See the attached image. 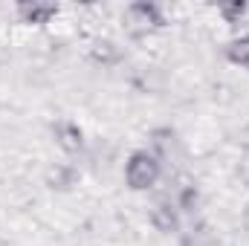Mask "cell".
I'll return each instance as SVG.
<instances>
[{
	"label": "cell",
	"mask_w": 249,
	"mask_h": 246,
	"mask_svg": "<svg viewBox=\"0 0 249 246\" xmlns=\"http://www.w3.org/2000/svg\"><path fill=\"white\" fill-rule=\"evenodd\" d=\"M226 58L232 64H238V67L249 70V35H241V38L226 44Z\"/></svg>",
	"instance_id": "obj_8"
},
{
	"label": "cell",
	"mask_w": 249,
	"mask_h": 246,
	"mask_svg": "<svg viewBox=\"0 0 249 246\" xmlns=\"http://www.w3.org/2000/svg\"><path fill=\"white\" fill-rule=\"evenodd\" d=\"M186 246H212V241H209L203 232H194V235H188L186 238Z\"/></svg>",
	"instance_id": "obj_12"
},
{
	"label": "cell",
	"mask_w": 249,
	"mask_h": 246,
	"mask_svg": "<svg viewBox=\"0 0 249 246\" xmlns=\"http://www.w3.org/2000/svg\"><path fill=\"white\" fill-rule=\"evenodd\" d=\"M53 136L58 142V148L67 154H78L84 148V133L75 122H55L53 124Z\"/></svg>",
	"instance_id": "obj_4"
},
{
	"label": "cell",
	"mask_w": 249,
	"mask_h": 246,
	"mask_svg": "<svg viewBox=\"0 0 249 246\" xmlns=\"http://www.w3.org/2000/svg\"><path fill=\"white\" fill-rule=\"evenodd\" d=\"M162 177V162L151 154V151H136L130 154L127 165H124V180L133 191H148L154 188L157 180Z\"/></svg>",
	"instance_id": "obj_1"
},
{
	"label": "cell",
	"mask_w": 249,
	"mask_h": 246,
	"mask_svg": "<svg viewBox=\"0 0 249 246\" xmlns=\"http://www.w3.org/2000/svg\"><path fill=\"white\" fill-rule=\"evenodd\" d=\"M75 180H78V171L72 165H53L47 171V185L55 191H70L75 185Z\"/></svg>",
	"instance_id": "obj_5"
},
{
	"label": "cell",
	"mask_w": 249,
	"mask_h": 246,
	"mask_svg": "<svg viewBox=\"0 0 249 246\" xmlns=\"http://www.w3.org/2000/svg\"><path fill=\"white\" fill-rule=\"evenodd\" d=\"M90 55H93V61L102 64V67H116V64L122 61V50L113 41H96L93 50H90Z\"/></svg>",
	"instance_id": "obj_6"
},
{
	"label": "cell",
	"mask_w": 249,
	"mask_h": 246,
	"mask_svg": "<svg viewBox=\"0 0 249 246\" xmlns=\"http://www.w3.org/2000/svg\"><path fill=\"white\" fill-rule=\"evenodd\" d=\"M18 15L23 18V23H50V18L55 15V6H50V3H26V6H18Z\"/></svg>",
	"instance_id": "obj_7"
},
{
	"label": "cell",
	"mask_w": 249,
	"mask_h": 246,
	"mask_svg": "<svg viewBox=\"0 0 249 246\" xmlns=\"http://www.w3.org/2000/svg\"><path fill=\"white\" fill-rule=\"evenodd\" d=\"M122 20H124V29H127L130 38H142V35L154 32L157 26H162V12L154 3H130L124 9Z\"/></svg>",
	"instance_id": "obj_2"
},
{
	"label": "cell",
	"mask_w": 249,
	"mask_h": 246,
	"mask_svg": "<svg viewBox=\"0 0 249 246\" xmlns=\"http://www.w3.org/2000/svg\"><path fill=\"white\" fill-rule=\"evenodd\" d=\"M247 15H249V6L247 3H241V0H235V3H223V6H220V18H223L226 23H232V26L244 23Z\"/></svg>",
	"instance_id": "obj_9"
},
{
	"label": "cell",
	"mask_w": 249,
	"mask_h": 246,
	"mask_svg": "<svg viewBox=\"0 0 249 246\" xmlns=\"http://www.w3.org/2000/svg\"><path fill=\"white\" fill-rule=\"evenodd\" d=\"M180 209H177V203H171V200H160L154 209H151V223H154V229L157 232H177L180 229V214H177Z\"/></svg>",
	"instance_id": "obj_3"
},
{
	"label": "cell",
	"mask_w": 249,
	"mask_h": 246,
	"mask_svg": "<svg viewBox=\"0 0 249 246\" xmlns=\"http://www.w3.org/2000/svg\"><path fill=\"white\" fill-rule=\"evenodd\" d=\"M197 203H200L197 188H194V185H186V188L180 191V197H177V209H180V211H194Z\"/></svg>",
	"instance_id": "obj_10"
},
{
	"label": "cell",
	"mask_w": 249,
	"mask_h": 246,
	"mask_svg": "<svg viewBox=\"0 0 249 246\" xmlns=\"http://www.w3.org/2000/svg\"><path fill=\"white\" fill-rule=\"evenodd\" d=\"M238 171H241V177L249 183V145L241 151V162H238Z\"/></svg>",
	"instance_id": "obj_11"
}]
</instances>
